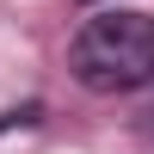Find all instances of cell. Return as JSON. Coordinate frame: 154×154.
<instances>
[{"label":"cell","instance_id":"6da1fadb","mask_svg":"<svg viewBox=\"0 0 154 154\" xmlns=\"http://www.w3.org/2000/svg\"><path fill=\"white\" fill-rule=\"evenodd\" d=\"M68 68L86 93H136L154 80V12H93L68 49Z\"/></svg>","mask_w":154,"mask_h":154}]
</instances>
